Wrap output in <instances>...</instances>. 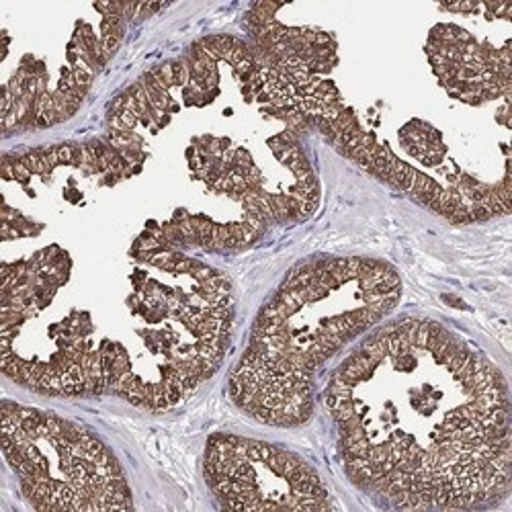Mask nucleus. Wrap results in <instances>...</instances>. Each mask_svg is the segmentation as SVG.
Returning <instances> with one entry per match:
<instances>
[{"mask_svg":"<svg viewBox=\"0 0 512 512\" xmlns=\"http://www.w3.org/2000/svg\"><path fill=\"white\" fill-rule=\"evenodd\" d=\"M3 453L35 510H130L132 490L115 455L56 414L3 402Z\"/></svg>","mask_w":512,"mask_h":512,"instance_id":"7ed1b4c3","label":"nucleus"},{"mask_svg":"<svg viewBox=\"0 0 512 512\" xmlns=\"http://www.w3.org/2000/svg\"><path fill=\"white\" fill-rule=\"evenodd\" d=\"M349 476L402 510L496 504L510 488L500 371L445 326L381 328L326 390Z\"/></svg>","mask_w":512,"mask_h":512,"instance_id":"f257e3e1","label":"nucleus"},{"mask_svg":"<svg viewBox=\"0 0 512 512\" xmlns=\"http://www.w3.org/2000/svg\"><path fill=\"white\" fill-rule=\"evenodd\" d=\"M400 291L398 273L381 261L330 259L297 267L256 316L230 375V398L263 424L308 422L316 371L388 316Z\"/></svg>","mask_w":512,"mask_h":512,"instance_id":"f03ea898","label":"nucleus"},{"mask_svg":"<svg viewBox=\"0 0 512 512\" xmlns=\"http://www.w3.org/2000/svg\"><path fill=\"white\" fill-rule=\"evenodd\" d=\"M205 478L224 508L326 510L330 494L300 455L236 435H213L205 447Z\"/></svg>","mask_w":512,"mask_h":512,"instance_id":"20e7f679","label":"nucleus"}]
</instances>
